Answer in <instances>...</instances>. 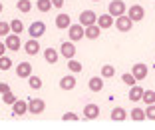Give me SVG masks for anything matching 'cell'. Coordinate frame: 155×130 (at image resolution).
<instances>
[{"instance_id": "obj_1", "label": "cell", "mask_w": 155, "mask_h": 130, "mask_svg": "<svg viewBox=\"0 0 155 130\" xmlns=\"http://www.w3.org/2000/svg\"><path fill=\"white\" fill-rule=\"evenodd\" d=\"M114 24H115V28H117L119 32H129V30H131V26H133V22L129 20L127 14L115 16V18H114Z\"/></svg>"}, {"instance_id": "obj_2", "label": "cell", "mask_w": 155, "mask_h": 130, "mask_svg": "<svg viewBox=\"0 0 155 130\" xmlns=\"http://www.w3.org/2000/svg\"><path fill=\"white\" fill-rule=\"evenodd\" d=\"M4 46H6V50H12V52H16V50H20V34H14V32H10V34H6L4 36Z\"/></svg>"}, {"instance_id": "obj_3", "label": "cell", "mask_w": 155, "mask_h": 130, "mask_svg": "<svg viewBox=\"0 0 155 130\" xmlns=\"http://www.w3.org/2000/svg\"><path fill=\"white\" fill-rule=\"evenodd\" d=\"M107 14H111L114 18L125 14V2L123 0H111L110 4H107Z\"/></svg>"}, {"instance_id": "obj_4", "label": "cell", "mask_w": 155, "mask_h": 130, "mask_svg": "<svg viewBox=\"0 0 155 130\" xmlns=\"http://www.w3.org/2000/svg\"><path fill=\"white\" fill-rule=\"evenodd\" d=\"M28 34H30V38H42L46 34V24L42 22V20L32 22V24H30V28H28Z\"/></svg>"}, {"instance_id": "obj_5", "label": "cell", "mask_w": 155, "mask_h": 130, "mask_svg": "<svg viewBox=\"0 0 155 130\" xmlns=\"http://www.w3.org/2000/svg\"><path fill=\"white\" fill-rule=\"evenodd\" d=\"M46 110V102L42 98H30L28 100V112L30 114H42Z\"/></svg>"}, {"instance_id": "obj_6", "label": "cell", "mask_w": 155, "mask_h": 130, "mask_svg": "<svg viewBox=\"0 0 155 130\" xmlns=\"http://www.w3.org/2000/svg\"><path fill=\"white\" fill-rule=\"evenodd\" d=\"M127 16H129L131 22H139V20H143V16H145V8H143L141 4H133V6H129Z\"/></svg>"}, {"instance_id": "obj_7", "label": "cell", "mask_w": 155, "mask_h": 130, "mask_svg": "<svg viewBox=\"0 0 155 130\" xmlns=\"http://www.w3.org/2000/svg\"><path fill=\"white\" fill-rule=\"evenodd\" d=\"M66 30H68V36H70L72 42H78V40L84 38V26L82 24H70Z\"/></svg>"}, {"instance_id": "obj_8", "label": "cell", "mask_w": 155, "mask_h": 130, "mask_svg": "<svg viewBox=\"0 0 155 130\" xmlns=\"http://www.w3.org/2000/svg\"><path fill=\"white\" fill-rule=\"evenodd\" d=\"M131 74L135 76V80H143L149 74V68H147V64H143V62H135L133 68H131Z\"/></svg>"}, {"instance_id": "obj_9", "label": "cell", "mask_w": 155, "mask_h": 130, "mask_svg": "<svg viewBox=\"0 0 155 130\" xmlns=\"http://www.w3.org/2000/svg\"><path fill=\"white\" fill-rule=\"evenodd\" d=\"M100 116V106H97V104H86V106H84V118H86V120H96V118Z\"/></svg>"}, {"instance_id": "obj_10", "label": "cell", "mask_w": 155, "mask_h": 130, "mask_svg": "<svg viewBox=\"0 0 155 130\" xmlns=\"http://www.w3.org/2000/svg\"><path fill=\"white\" fill-rule=\"evenodd\" d=\"M96 20H97V14L94 12V10H84V12L80 14V24H82V26L96 24Z\"/></svg>"}, {"instance_id": "obj_11", "label": "cell", "mask_w": 155, "mask_h": 130, "mask_svg": "<svg viewBox=\"0 0 155 130\" xmlns=\"http://www.w3.org/2000/svg\"><path fill=\"white\" fill-rule=\"evenodd\" d=\"M60 54L64 56L66 60H70V58H74L76 56V46H74V42H62V46H60Z\"/></svg>"}, {"instance_id": "obj_12", "label": "cell", "mask_w": 155, "mask_h": 130, "mask_svg": "<svg viewBox=\"0 0 155 130\" xmlns=\"http://www.w3.org/2000/svg\"><path fill=\"white\" fill-rule=\"evenodd\" d=\"M96 24L101 28V30H107V28L114 26V16H111V14H97Z\"/></svg>"}, {"instance_id": "obj_13", "label": "cell", "mask_w": 155, "mask_h": 130, "mask_svg": "<svg viewBox=\"0 0 155 130\" xmlns=\"http://www.w3.org/2000/svg\"><path fill=\"white\" fill-rule=\"evenodd\" d=\"M100 34H101V28L97 26V24L84 26V36H86L87 40H96V38H100Z\"/></svg>"}, {"instance_id": "obj_14", "label": "cell", "mask_w": 155, "mask_h": 130, "mask_svg": "<svg viewBox=\"0 0 155 130\" xmlns=\"http://www.w3.org/2000/svg\"><path fill=\"white\" fill-rule=\"evenodd\" d=\"M28 112V100H18L16 98V102L12 104V114L14 116H24Z\"/></svg>"}, {"instance_id": "obj_15", "label": "cell", "mask_w": 155, "mask_h": 130, "mask_svg": "<svg viewBox=\"0 0 155 130\" xmlns=\"http://www.w3.org/2000/svg\"><path fill=\"white\" fill-rule=\"evenodd\" d=\"M24 52H26L28 56H34L40 52V42H38V38H30V40L24 44Z\"/></svg>"}, {"instance_id": "obj_16", "label": "cell", "mask_w": 155, "mask_h": 130, "mask_svg": "<svg viewBox=\"0 0 155 130\" xmlns=\"http://www.w3.org/2000/svg\"><path fill=\"white\" fill-rule=\"evenodd\" d=\"M16 74H18V78H28V76L32 74V64L30 62H18Z\"/></svg>"}, {"instance_id": "obj_17", "label": "cell", "mask_w": 155, "mask_h": 130, "mask_svg": "<svg viewBox=\"0 0 155 130\" xmlns=\"http://www.w3.org/2000/svg\"><path fill=\"white\" fill-rule=\"evenodd\" d=\"M76 84H78V80L74 78L72 74H66L64 78H60V88H62V90H74V88H76Z\"/></svg>"}, {"instance_id": "obj_18", "label": "cell", "mask_w": 155, "mask_h": 130, "mask_svg": "<svg viewBox=\"0 0 155 130\" xmlns=\"http://www.w3.org/2000/svg\"><path fill=\"white\" fill-rule=\"evenodd\" d=\"M87 88H90L91 92H101V90H104V78H101V76H94V78H90Z\"/></svg>"}, {"instance_id": "obj_19", "label": "cell", "mask_w": 155, "mask_h": 130, "mask_svg": "<svg viewBox=\"0 0 155 130\" xmlns=\"http://www.w3.org/2000/svg\"><path fill=\"white\" fill-rule=\"evenodd\" d=\"M58 58H60V52H58V50H54L52 46L44 50V60L48 62V64H56V62H58Z\"/></svg>"}, {"instance_id": "obj_20", "label": "cell", "mask_w": 155, "mask_h": 130, "mask_svg": "<svg viewBox=\"0 0 155 130\" xmlns=\"http://www.w3.org/2000/svg\"><path fill=\"white\" fill-rule=\"evenodd\" d=\"M70 24H72V18H70V14H58V16H56V26H58L60 30H66Z\"/></svg>"}, {"instance_id": "obj_21", "label": "cell", "mask_w": 155, "mask_h": 130, "mask_svg": "<svg viewBox=\"0 0 155 130\" xmlns=\"http://www.w3.org/2000/svg\"><path fill=\"white\" fill-rule=\"evenodd\" d=\"M111 120H115V122H123V120H127V112H125V108L115 106L114 110H111Z\"/></svg>"}, {"instance_id": "obj_22", "label": "cell", "mask_w": 155, "mask_h": 130, "mask_svg": "<svg viewBox=\"0 0 155 130\" xmlns=\"http://www.w3.org/2000/svg\"><path fill=\"white\" fill-rule=\"evenodd\" d=\"M129 100L131 102H139L141 100V96H143V88L141 86H137V84H133V86H129Z\"/></svg>"}, {"instance_id": "obj_23", "label": "cell", "mask_w": 155, "mask_h": 130, "mask_svg": "<svg viewBox=\"0 0 155 130\" xmlns=\"http://www.w3.org/2000/svg\"><path fill=\"white\" fill-rule=\"evenodd\" d=\"M131 120L133 122H143L145 120V110H143V108H133L131 110Z\"/></svg>"}, {"instance_id": "obj_24", "label": "cell", "mask_w": 155, "mask_h": 130, "mask_svg": "<svg viewBox=\"0 0 155 130\" xmlns=\"http://www.w3.org/2000/svg\"><path fill=\"white\" fill-rule=\"evenodd\" d=\"M28 84H30V88H32V90H40L44 82H42L40 76H32V74H30V76H28Z\"/></svg>"}, {"instance_id": "obj_25", "label": "cell", "mask_w": 155, "mask_h": 130, "mask_svg": "<svg viewBox=\"0 0 155 130\" xmlns=\"http://www.w3.org/2000/svg\"><path fill=\"white\" fill-rule=\"evenodd\" d=\"M10 24V32H14V34H20L24 30V24H22V20H12V22H8Z\"/></svg>"}, {"instance_id": "obj_26", "label": "cell", "mask_w": 155, "mask_h": 130, "mask_svg": "<svg viewBox=\"0 0 155 130\" xmlns=\"http://www.w3.org/2000/svg\"><path fill=\"white\" fill-rule=\"evenodd\" d=\"M36 8L40 12H50L52 10V2L50 0H36Z\"/></svg>"}, {"instance_id": "obj_27", "label": "cell", "mask_w": 155, "mask_h": 130, "mask_svg": "<svg viewBox=\"0 0 155 130\" xmlns=\"http://www.w3.org/2000/svg\"><path fill=\"white\" fill-rule=\"evenodd\" d=\"M115 76V68L111 64H104L101 66V78H111Z\"/></svg>"}, {"instance_id": "obj_28", "label": "cell", "mask_w": 155, "mask_h": 130, "mask_svg": "<svg viewBox=\"0 0 155 130\" xmlns=\"http://www.w3.org/2000/svg\"><path fill=\"white\" fill-rule=\"evenodd\" d=\"M141 100L145 104H155V90H143Z\"/></svg>"}, {"instance_id": "obj_29", "label": "cell", "mask_w": 155, "mask_h": 130, "mask_svg": "<svg viewBox=\"0 0 155 130\" xmlns=\"http://www.w3.org/2000/svg\"><path fill=\"white\" fill-rule=\"evenodd\" d=\"M16 6H18V10L24 12V14L32 10V2H30V0H18V4H16Z\"/></svg>"}, {"instance_id": "obj_30", "label": "cell", "mask_w": 155, "mask_h": 130, "mask_svg": "<svg viewBox=\"0 0 155 130\" xmlns=\"http://www.w3.org/2000/svg\"><path fill=\"white\" fill-rule=\"evenodd\" d=\"M2 102L8 104V106H12L14 102H16V94H12V90H8V92L2 94Z\"/></svg>"}, {"instance_id": "obj_31", "label": "cell", "mask_w": 155, "mask_h": 130, "mask_svg": "<svg viewBox=\"0 0 155 130\" xmlns=\"http://www.w3.org/2000/svg\"><path fill=\"white\" fill-rule=\"evenodd\" d=\"M68 68L72 70L74 74H76V72H80V70L84 68V66H82V62H78L76 58H70V60H68Z\"/></svg>"}, {"instance_id": "obj_32", "label": "cell", "mask_w": 155, "mask_h": 130, "mask_svg": "<svg viewBox=\"0 0 155 130\" xmlns=\"http://www.w3.org/2000/svg\"><path fill=\"white\" fill-rule=\"evenodd\" d=\"M10 68H12V60H10L8 56L2 54V56H0V70H4V72H6V70H10Z\"/></svg>"}, {"instance_id": "obj_33", "label": "cell", "mask_w": 155, "mask_h": 130, "mask_svg": "<svg viewBox=\"0 0 155 130\" xmlns=\"http://www.w3.org/2000/svg\"><path fill=\"white\" fill-rule=\"evenodd\" d=\"M121 80H123V84H127V86H133V84L137 82L135 76H133L131 72H125V74H121Z\"/></svg>"}, {"instance_id": "obj_34", "label": "cell", "mask_w": 155, "mask_h": 130, "mask_svg": "<svg viewBox=\"0 0 155 130\" xmlns=\"http://www.w3.org/2000/svg\"><path fill=\"white\" fill-rule=\"evenodd\" d=\"M145 118H147V120H155V104H147V108H145Z\"/></svg>"}, {"instance_id": "obj_35", "label": "cell", "mask_w": 155, "mask_h": 130, "mask_svg": "<svg viewBox=\"0 0 155 130\" xmlns=\"http://www.w3.org/2000/svg\"><path fill=\"white\" fill-rule=\"evenodd\" d=\"M6 34H10V24L0 22V36H6Z\"/></svg>"}, {"instance_id": "obj_36", "label": "cell", "mask_w": 155, "mask_h": 130, "mask_svg": "<svg viewBox=\"0 0 155 130\" xmlns=\"http://www.w3.org/2000/svg\"><path fill=\"white\" fill-rule=\"evenodd\" d=\"M62 120H66V122H68V120H78V114H74V112H66L64 116H62Z\"/></svg>"}, {"instance_id": "obj_37", "label": "cell", "mask_w": 155, "mask_h": 130, "mask_svg": "<svg viewBox=\"0 0 155 130\" xmlns=\"http://www.w3.org/2000/svg\"><path fill=\"white\" fill-rule=\"evenodd\" d=\"M50 2H52L54 8H62V6H64V0H50Z\"/></svg>"}, {"instance_id": "obj_38", "label": "cell", "mask_w": 155, "mask_h": 130, "mask_svg": "<svg viewBox=\"0 0 155 130\" xmlns=\"http://www.w3.org/2000/svg\"><path fill=\"white\" fill-rule=\"evenodd\" d=\"M10 90V86L6 82H0V94H4V92H8Z\"/></svg>"}, {"instance_id": "obj_39", "label": "cell", "mask_w": 155, "mask_h": 130, "mask_svg": "<svg viewBox=\"0 0 155 130\" xmlns=\"http://www.w3.org/2000/svg\"><path fill=\"white\" fill-rule=\"evenodd\" d=\"M6 52V46H4V42H0V56Z\"/></svg>"}, {"instance_id": "obj_40", "label": "cell", "mask_w": 155, "mask_h": 130, "mask_svg": "<svg viewBox=\"0 0 155 130\" xmlns=\"http://www.w3.org/2000/svg\"><path fill=\"white\" fill-rule=\"evenodd\" d=\"M2 10H4V6H2V4H0V12H2Z\"/></svg>"}, {"instance_id": "obj_41", "label": "cell", "mask_w": 155, "mask_h": 130, "mask_svg": "<svg viewBox=\"0 0 155 130\" xmlns=\"http://www.w3.org/2000/svg\"><path fill=\"white\" fill-rule=\"evenodd\" d=\"M94 2H97V0H94Z\"/></svg>"}]
</instances>
